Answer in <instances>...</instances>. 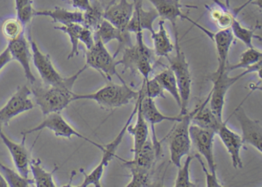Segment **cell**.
Wrapping results in <instances>:
<instances>
[{"label":"cell","mask_w":262,"mask_h":187,"mask_svg":"<svg viewBox=\"0 0 262 187\" xmlns=\"http://www.w3.org/2000/svg\"><path fill=\"white\" fill-rule=\"evenodd\" d=\"M0 139L8 149L12 159L14 162L16 170L26 178H30V162H31V154L26 146L27 135L23 134L22 141L16 142L10 139L7 135L0 129Z\"/></svg>","instance_id":"obj_13"},{"label":"cell","mask_w":262,"mask_h":187,"mask_svg":"<svg viewBox=\"0 0 262 187\" xmlns=\"http://www.w3.org/2000/svg\"><path fill=\"white\" fill-rule=\"evenodd\" d=\"M31 95V89L28 86L18 87L5 106L0 109V129L8 126L16 116L34 108V103L30 98Z\"/></svg>","instance_id":"obj_10"},{"label":"cell","mask_w":262,"mask_h":187,"mask_svg":"<svg viewBox=\"0 0 262 187\" xmlns=\"http://www.w3.org/2000/svg\"><path fill=\"white\" fill-rule=\"evenodd\" d=\"M142 96H141L140 107L142 110V114L148 124H150L151 127V140L157 150L159 155L162 153V147H161L160 141L158 140L156 137L155 126L156 124L161 123L164 121H170V122H178L182 119V116L179 115L177 116H166L162 114L155 103L154 99L151 98L145 97L142 94V90H140Z\"/></svg>","instance_id":"obj_17"},{"label":"cell","mask_w":262,"mask_h":187,"mask_svg":"<svg viewBox=\"0 0 262 187\" xmlns=\"http://www.w3.org/2000/svg\"><path fill=\"white\" fill-rule=\"evenodd\" d=\"M216 135H219L222 143L228 150L233 167L235 169H241L243 167L242 158H241V150L244 146L242 136L235 133L227 126L226 122H224L217 130Z\"/></svg>","instance_id":"obj_21"},{"label":"cell","mask_w":262,"mask_h":187,"mask_svg":"<svg viewBox=\"0 0 262 187\" xmlns=\"http://www.w3.org/2000/svg\"><path fill=\"white\" fill-rule=\"evenodd\" d=\"M209 94L207 99L194 110V115L191 118V124L212 130L217 133V130L225 121H220L212 113L210 107H208Z\"/></svg>","instance_id":"obj_26"},{"label":"cell","mask_w":262,"mask_h":187,"mask_svg":"<svg viewBox=\"0 0 262 187\" xmlns=\"http://www.w3.org/2000/svg\"><path fill=\"white\" fill-rule=\"evenodd\" d=\"M155 77L159 81L164 91L166 90L168 93H169L174 98L176 103L180 107L181 98L180 94H179V87H178L174 73L171 71V69L168 67V68L156 74Z\"/></svg>","instance_id":"obj_29"},{"label":"cell","mask_w":262,"mask_h":187,"mask_svg":"<svg viewBox=\"0 0 262 187\" xmlns=\"http://www.w3.org/2000/svg\"><path fill=\"white\" fill-rule=\"evenodd\" d=\"M58 170L55 167L53 171L49 172L45 170L39 159H33L30 162V173L33 176L35 185L36 187H56L57 184L53 179V174Z\"/></svg>","instance_id":"obj_28"},{"label":"cell","mask_w":262,"mask_h":187,"mask_svg":"<svg viewBox=\"0 0 262 187\" xmlns=\"http://www.w3.org/2000/svg\"><path fill=\"white\" fill-rule=\"evenodd\" d=\"M12 60L13 59H12L11 55L7 47L2 53H0V72L5 68L6 66L12 62Z\"/></svg>","instance_id":"obj_43"},{"label":"cell","mask_w":262,"mask_h":187,"mask_svg":"<svg viewBox=\"0 0 262 187\" xmlns=\"http://www.w3.org/2000/svg\"><path fill=\"white\" fill-rule=\"evenodd\" d=\"M230 29H231V32H232L234 37L237 38L241 42L243 43L247 47H254L253 46V39L254 38H259L255 34V30L254 29L247 28V27H244L239 22L237 16H235L233 19Z\"/></svg>","instance_id":"obj_35"},{"label":"cell","mask_w":262,"mask_h":187,"mask_svg":"<svg viewBox=\"0 0 262 187\" xmlns=\"http://www.w3.org/2000/svg\"><path fill=\"white\" fill-rule=\"evenodd\" d=\"M79 41L85 45L86 50L91 48L95 44L94 31L83 25L81 30Z\"/></svg>","instance_id":"obj_41"},{"label":"cell","mask_w":262,"mask_h":187,"mask_svg":"<svg viewBox=\"0 0 262 187\" xmlns=\"http://www.w3.org/2000/svg\"><path fill=\"white\" fill-rule=\"evenodd\" d=\"M28 33L29 42L32 52V60L39 73L41 82L47 85H56L62 82L65 77L61 76L60 73L55 68L50 55L42 53L37 44L32 39L30 29Z\"/></svg>","instance_id":"obj_12"},{"label":"cell","mask_w":262,"mask_h":187,"mask_svg":"<svg viewBox=\"0 0 262 187\" xmlns=\"http://www.w3.org/2000/svg\"><path fill=\"white\" fill-rule=\"evenodd\" d=\"M26 27L16 18H9L2 25V33L8 41L14 40L22 35L25 34Z\"/></svg>","instance_id":"obj_36"},{"label":"cell","mask_w":262,"mask_h":187,"mask_svg":"<svg viewBox=\"0 0 262 187\" xmlns=\"http://www.w3.org/2000/svg\"><path fill=\"white\" fill-rule=\"evenodd\" d=\"M131 180L125 185L126 187H147L152 184L151 173L131 172Z\"/></svg>","instance_id":"obj_39"},{"label":"cell","mask_w":262,"mask_h":187,"mask_svg":"<svg viewBox=\"0 0 262 187\" xmlns=\"http://www.w3.org/2000/svg\"><path fill=\"white\" fill-rule=\"evenodd\" d=\"M104 10L105 9L98 0H93L91 7L83 12V25L96 31L104 19Z\"/></svg>","instance_id":"obj_33"},{"label":"cell","mask_w":262,"mask_h":187,"mask_svg":"<svg viewBox=\"0 0 262 187\" xmlns=\"http://www.w3.org/2000/svg\"><path fill=\"white\" fill-rule=\"evenodd\" d=\"M260 61H262L261 51L254 47H248V49L241 55L239 62L234 65L227 66V70L230 73L238 69L246 70L248 67L254 65Z\"/></svg>","instance_id":"obj_34"},{"label":"cell","mask_w":262,"mask_h":187,"mask_svg":"<svg viewBox=\"0 0 262 187\" xmlns=\"http://www.w3.org/2000/svg\"><path fill=\"white\" fill-rule=\"evenodd\" d=\"M194 157L199 161V163L202 165V170H203L204 173L205 175V179H206V186L208 187H222L223 185L219 182L217 179V175H214L210 172V170H207L206 165L204 163L203 160L201 159V155L199 153H196Z\"/></svg>","instance_id":"obj_40"},{"label":"cell","mask_w":262,"mask_h":187,"mask_svg":"<svg viewBox=\"0 0 262 187\" xmlns=\"http://www.w3.org/2000/svg\"><path fill=\"white\" fill-rule=\"evenodd\" d=\"M105 44L95 36V44L91 48L85 50V65L87 67L94 69L108 80L111 81L113 76H116L122 84L125 81L118 73V63L116 57L107 50Z\"/></svg>","instance_id":"obj_7"},{"label":"cell","mask_w":262,"mask_h":187,"mask_svg":"<svg viewBox=\"0 0 262 187\" xmlns=\"http://www.w3.org/2000/svg\"><path fill=\"white\" fill-rule=\"evenodd\" d=\"M234 39V36L230 28L220 30L217 33H213L211 40L215 44L216 50H217V60H219L217 70L219 71L227 70L228 54Z\"/></svg>","instance_id":"obj_24"},{"label":"cell","mask_w":262,"mask_h":187,"mask_svg":"<svg viewBox=\"0 0 262 187\" xmlns=\"http://www.w3.org/2000/svg\"><path fill=\"white\" fill-rule=\"evenodd\" d=\"M189 133L191 146L194 147L199 155H202L205 158L210 172L214 175H217L213 150L215 132L191 124Z\"/></svg>","instance_id":"obj_11"},{"label":"cell","mask_w":262,"mask_h":187,"mask_svg":"<svg viewBox=\"0 0 262 187\" xmlns=\"http://www.w3.org/2000/svg\"><path fill=\"white\" fill-rule=\"evenodd\" d=\"M139 91L133 90L126 84H108L94 93L76 94L74 93L73 101L93 100L105 110H113L137 99Z\"/></svg>","instance_id":"obj_2"},{"label":"cell","mask_w":262,"mask_h":187,"mask_svg":"<svg viewBox=\"0 0 262 187\" xmlns=\"http://www.w3.org/2000/svg\"><path fill=\"white\" fill-rule=\"evenodd\" d=\"M193 156H187L183 165L179 167L177 176H176L174 187H196L197 185L190 178V165L192 161Z\"/></svg>","instance_id":"obj_37"},{"label":"cell","mask_w":262,"mask_h":187,"mask_svg":"<svg viewBox=\"0 0 262 187\" xmlns=\"http://www.w3.org/2000/svg\"><path fill=\"white\" fill-rule=\"evenodd\" d=\"M94 33L95 36L99 38L105 45L110 44L111 41H118L119 47L114 55L115 57H116L121 50L133 45L131 33L129 31L119 30L105 19L102 21Z\"/></svg>","instance_id":"obj_22"},{"label":"cell","mask_w":262,"mask_h":187,"mask_svg":"<svg viewBox=\"0 0 262 187\" xmlns=\"http://www.w3.org/2000/svg\"><path fill=\"white\" fill-rule=\"evenodd\" d=\"M0 173L5 179L8 186L29 187L34 185L33 178H26L20 173L4 165L0 160Z\"/></svg>","instance_id":"obj_31"},{"label":"cell","mask_w":262,"mask_h":187,"mask_svg":"<svg viewBox=\"0 0 262 187\" xmlns=\"http://www.w3.org/2000/svg\"><path fill=\"white\" fill-rule=\"evenodd\" d=\"M138 106H139V101H138L137 98L131 115H130L128 120L125 122L121 131L119 132V134L110 143L104 145L105 150L102 152V157L100 162L98 164L97 167L91 173H86L84 171L82 172L84 175V180L81 184L80 187H87L91 185H94L95 187L102 186L101 179H102V176H103L104 171H105V168L108 167L110 162H111L112 159L116 157V151H117L119 145L122 143V139H123L124 136L126 133L128 125L132 123L133 118L137 113Z\"/></svg>","instance_id":"obj_6"},{"label":"cell","mask_w":262,"mask_h":187,"mask_svg":"<svg viewBox=\"0 0 262 187\" xmlns=\"http://www.w3.org/2000/svg\"><path fill=\"white\" fill-rule=\"evenodd\" d=\"M151 5L154 7L155 10L157 11L159 17L163 20H167L171 23L173 27H176L177 19H186L190 23L200 29L202 31L204 30V27L198 24L194 21L191 20L188 16L184 14L182 9L197 8L195 6L184 5L180 3V0H148Z\"/></svg>","instance_id":"obj_14"},{"label":"cell","mask_w":262,"mask_h":187,"mask_svg":"<svg viewBox=\"0 0 262 187\" xmlns=\"http://www.w3.org/2000/svg\"><path fill=\"white\" fill-rule=\"evenodd\" d=\"M8 186V184L6 182L4 178L3 177L2 175L0 173V187H7Z\"/></svg>","instance_id":"obj_45"},{"label":"cell","mask_w":262,"mask_h":187,"mask_svg":"<svg viewBox=\"0 0 262 187\" xmlns=\"http://www.w3.org/2000/svg\"><path fill=\"white\" fill-rule=\"evenodd\" d=\"M33 4V0H15V6H16V10L29 5Z\"/></svg>","instance_id":"obj_44"},{"label":"cell","mask_w":262,"mask_h":187,"mask_svg":"<svg viewBox=\"0 0 262 187\" xmlns=\"http://www.w3.org/2000/svg\"><path fill=\"white\" fill-rule=\"evenodd\" d=\"M158 153L151 139L148 137L143 147L139 153L133 156L129 161H124L125 165L131 172H141V173H151V169L156 164L159 158Z\"/></svg>","instance_id":"obj_20"},{"label":"cell","mask_w":262,"mask_h":187,"mask_svg":"<svg viewBox=\"0 0 262 187\" xmlns=\"http://www.w3.org/2000/svg\"><path fill=\"white\" fill-rule=\"evenodd\" d=\"M91 0H70L72 7L79 11L85 12L91 7Z\"/></svg>","instance_id":"obj_42"},{"label":"cell","mask_w":262,"mask_h":187,"mask_svg":"<svg viewBox=\"0 0 262 187\" xmlns=\"http://www.w3.org/2000/svg\"><path fill=\"white\" fill-rule=\"evenodd\" d=\"M242 78H243L242 74L230 76L227 70L224 71L216 70L210 78L213 86L209 93L208 104L211 111L219 120L224 121L223 110L228 90Z\"/></svg>","instance_id":"obj_8"},{"label":"cell","mask_w":262,"mask_h":187,"mask_svg":"<svg viewBox=\"0 0 262 187\" xmlns=\"http://www.w3.org/2000/svg\"><path fill=\"white\" fill-rule=\"evenodd\" d=\"M174 34V49L176 55L167 57L169 62V68L174 73L179 87L181 98L180 116L188 113V102L191 91V77L189 70V64L187 61L185 53L179 44V33L177 27H173Z\"/></svg>","instance_id":"obj_3"},{"label":"cell","mask_w":262,"mask_h":187,"mask_svg":"<svg viewBox=\"0 0 262 187\" xmlns=\"http://www.w3.org/2000/svg\"><path fill=\"white\" fill-rule=\"evenodd\" d=\"M213 2L214 3V4H215L216 6H217V7H227L226 5H225V3H222V1H220V0H212Z\"/></svg>","instance_id":"obj_46"},{"label":"cell","mask_w":262,"mask_h":187,"mask_svg":"<svg viewBox=\"0 0 262 187\" xmlns=\"http://www.w3.org/2000/svg\"><path fill=\"white\" fill-rule=\"evenodd\" d=\"M141 93L139 90V95L138 96V101H139V106H138L137 113H136V121L134 125H128L127 128V131L133 136L134 138V148L133 149L132 151L134 153V156H136L139 150L143 147L144 144L146 142L147 139H148L149 136V130H148V124L144 118L143 114H142V110H141L140 102Z\"/></svg>","instance_id":"obj_23"},{"label":"cell","mask_w":262,"mask_h":187,"mask_svg":"<svg viewBox=\"0 0 262 187\" xmlns=\"http://www.w3.org/2000/svg\"><path fill=\"white\" fill-rule=\"evenodd\" d=\"M194 113V110L182 116V119L176 122L174 127L164 138V140L168 142L171 162L178 168L182 165V158L188 156L191 151L189 127Z\"/></svg>","instance_id":"obj_5"},{"label":"cell","mask_w":262,"mask_h":187,"mask_svg":"<svg viewBox=\"0 0 262 187\" xmlns=\"http://www.w3.org/2000/svg\"><path fill=\"white\" fill-rule=\"evenodd\" d=\"M210 18L220 30L230 28L233 19L237 16V13L232 11L230 7H214L208 8Z\"/></svg>","instance_id":"obj_32"},{"label":"cell","mask_w":262,"mask_h":187,"mask_svg":"<svg viewBox=\"0 0 262 187\" xmlns=\"http://www.w3.org/2000/svg\"><path fill=\"white\" fill-rule=\"evenodd\" d=\"M133 3L134 11L128 23L127 30L135 34L143 33L145 30L152 33L155 31L153 24L159 17L157 11L154 8L148 10H144L142 0H133Z\"/></svg>","instance_id":"obj_19"},{"label":"cell","mask_w":262,"mask_h":187,"mask_svg":"<svg viewBox=\"0 0 262 187\" xmlns=\"http://www.w3.org/2000/svg\"><path fill=\"white\" fill-rule=\"evenodd\" d=\"M133 11L134 3L128 2V0H113L104 10V19L119 30H128L127 27Z\"/></svg>","instance_id":"obj_18"},{"label":"cell","mask_w":262,"mask_h":187,"mask_svg":"<svg viewBox=\"0 0 262 187\" xmlns=\"http://www.w3.org/2000/svg\"><path fill=\"white\" fill-rule=\"evenodd\" d=\"M83 24L73 23L67 25H60L55 27V29L62 33H66L69 36L71 43V51L69 54L67 59H70L79 54V37H80L81 30Z\"/></svg>","instance_id":"obj_30"},{"label":"cell","mask_w":262,"mask_h":187,"mask_svg":"<svg viewBox=\"0 0 262 187\" xmlns=\"http://www.w3.org/2000/svg\"><path fill=\"white\" fill-rule=\"evenodd\" d=\"M47 129L50 131L53 132L55 136L57 137L67 138V139H71L73 136H76V137L80 138V139H84L86 142H90L92 145L95 146L98 149L103 152L105 148L104 145L97 143L94 141L91 140L89 139L86 136L84 135L81 134L80 133L77 131L74 127H72L65 119L63 116L60 114V113H51L50 114L46 115L45 119H43L42 122L33 127V128L29 129V130H25L23 132L22 134L28 135L31 133H36V132L41 131V130Z\"/></svg>","instance_id":"obj_9"},{"label":"cell","mask_w":262,"mask_h":187,"mask_svg":"<svg viewBox=\"0 0 262 187\" xmlns=\"http://www.w3.org/2000/svg\"><path fill=\"white\" fill-rule=\"evenodd\" d=\"M7 48L9 49L13 60L17 61L24 69L25 77L30 84H34L36 81L31 69L32 52L26 35L18 37L14 40L8 41Z\"/></svg>","instance_id":"obj_16"},{"label":"cell","mask_w":262,"mask_h":187,"mask_svg":"<svg viewBox=\"0 0 262 187\" xmlns=\"http://www.w3.org/2000/svg\"><path fill=\"white\" fill-rule=\"evenodd\" d=\"M136 36V44L123 49L122 58L117 61L118 65L123 66L132 73H139L147 79L153 70V52L144 42L143 33H137Z\"/></svg>","instance_id":"obj_4"},{"label":"cell","mask_w":262,"mask_h":187,"mask_svg":"<svg viewBox=\"0 0 262 187\" xmlns=\"http://www.w3.org/2000/svg\"><path fill=\"white\" fill-rule=\"evenodd\" d=\"M151 34L154 44V53L159 57H168L174 49V44L171 42L168 31L165 28V20L159 22V30H155Z\"/></svg>","instance_id":"obj_27"},{"label":"cell","mask_w":262,"mask_h":187,"mask_svg":"<svg viewBox=\"0 0 262 187\" xmlns=\"http://www.w3.org/2000/svg\"><path fill=\"white\" fill-rule=\"evenodd\" d=\"M225 5L228 7H230V0H225Z\"/></svg>","instance_id":"obj_47"},{"label":"cell","mask_w":262,"mask_h":187,"mask_svg":"<svg viewBox=\"0 0 262 187\" xmlns=\"http://www.w3.org/2000/svg\"><path fill=\"white\" fill-rule=\"evenodd\" d=\"M140 90H142V94L145 97L151 98L153 99L156 98L165 99L164 90L156 77H153L152 79H143Z\"/></svg>","instance_id":"obj_38"},{"label":"cell","mask_w":262,"mask_h":187,"mask_svg":"<svg viewBox=\"0 0 262 187\" xmlns=\"http://www.w3.org/2000/svg\"><path fill=\"white\" fill-rule=\"evenodd\" d=\"M34 16L50 17L52 22L60 25H67L73 23L83 24L84 21L83 12L77 10L71 11L61 7H55L51 10H35Z\"/></svg>","instance_id":"obj_25"},{"label":"cell","mask_w":262,"mask_h":187,"mask_svg":"<svg viewBox=\"0 0 262 187\" xmlns=\"http://www.w3.org/2000/svg\"><path fill=\"white\" fill-rule=\"evenodd\" d=\"M236 119L240 124L244 143L252 146L259 153L262 152V127L259 120L251 119L241 107L234 110Z\"/></svg>","instance_id":"obj_15"},{"label":"cell","mask_w":262,"mask_h":187,"mask_svg":"<svg viewBox=\"0 0 262 187\" xmlns=\"http://www.w3.org/2000/svg\"><path fill=\"white\" fill-rule=\"evenodd\" d=\"M88 68L84 66L77 73L56 85H47L36 79L31 84L32 95L43 116L51 113H61L73 102V87L81 74Z\"/></svg>","instance_id":"obj_1"}]
</instances>
